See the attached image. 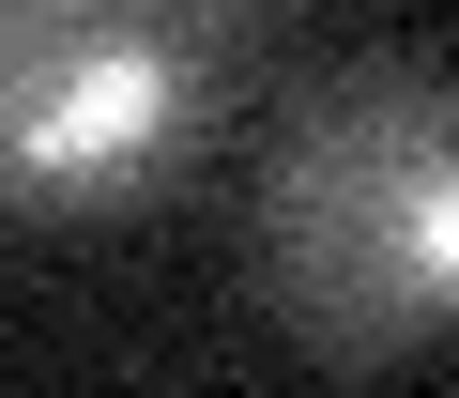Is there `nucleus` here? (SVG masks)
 <instances>
[{
    "instance_id": "nucleus-1",
    "label": "nucleus",
    "mask_w": 459,
    "mask_h": 398,
    "mask_svg": "<svg viewBox=\"0 0 459 398\" xmlns=\"http://www.w3.org/2000/svg\"><path fill=\"white\" fill-rule=\"evenodd\" d=\"M261 307L322 368H398L459 307V123L429 62L337 77L261 169Z\"/></svg>"
},
{
    "instance_id": "nucleus-2",
    "label": "nucleus",
    "mask_w": 459,
    "mask_h": 398,
    "mask_svg": "<svg viewBox=\"0 0 459 398\" xmlns=\"http://www.w3.org/2000/svg\"><path fill=\"white\" fill-rule=\"evenodd\" d=\"M276 0H0V215H108L199 153Z\"/></svg>"
}]
</instances>
